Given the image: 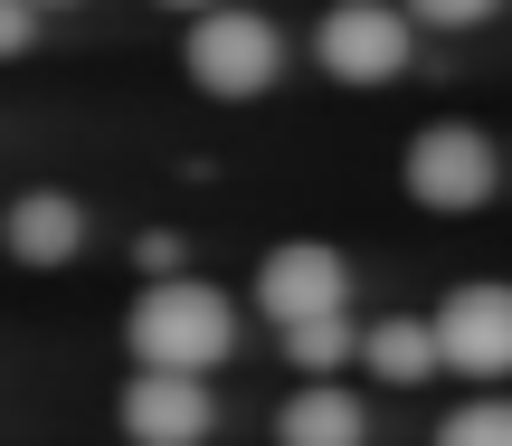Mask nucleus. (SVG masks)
I'll return each instance as SVG.
<instances>
[{
    "instance_id": "16",
    "label": "nucleus",
    "mask_w": 512,
    "mask_h": 446,
    "mask_svg": "<svg viewBox=\"0 0 512 446\" xmlns=\"http://www.w3.org/2000/svg\"><path fill=\"white\" fill-rule=\"evenodd\" d=\"M162 10H219V0H162Z\"/></svg>"
},
{
    "instance_id": "4",
    "label": "nucleus",
    "mask_w": 512,
    "mask_h": 446,
    "mask_svg": "<svg viewBox=\"0 0 512 446\" xmlns=\"http://www.w3.org/2000/svg\"><path fill=\"white\" fill-rule=\"evenodd\" d=\"M494 181H503V162L475 124H427L408 143V200L418 209H484Z\"/></svg>"
},
{
    "instance_id": "11",
    "label": "nucleus",
    "mask_w": 512,
    "mask_h": 446,
    "mask_svg": "<svg viewBox=\"0 0 512 446\" xmlns=\"http://www.w3.org/2000/svg\"><path fill=\"white\" fill-rule=\"evenodd\" d=\"M285 352L304 361V371H342V361L361 352V323H351V314H313V323H285Z\"/></svg>"
},
{
    "instance_id": "17",
    "label": "nucleus",
    "mask_w": 512,
    "mask_h": 446,
    "mask_svg": "<svg viewBox=\"0 0 512 446\" xmlns=\"http://www.w3.org/2000/svg\"><path fill=\"white\" fill-rule=\"evenodd\" d=\"M38 10H76V0H38Z\"/></svg>"
},
{
    "instance_id": "10",
    "label": "nucleus",
    "mask_w": 512,
    "mask_h": 446,
    "mask_svg": "<svg viewBox=\"0 0 512 446\" xmlns=\"http://www.w3.org/2000/svg\"><path fill=\"white\" fill-rule=\"evenodd\" d=\"M370 418L351 390H294L285 409H275V446H361Z\"/></svg>"
},
{
    "instance_id": "14",
    "label": "nucleus",
    "mask_w": 512,
    "mask_h": 446,
    "mask_svg": "<svg viewBox=\"0 0 512 446\" xmlns=\"http://www.w3.org/2000/svg\"><path fill=\"white\" fill-rule=\"evenodd\" d=\"M38 38V0H0V57H19Z\"/></svg>"
},
{
    "instance_id": "2",
    "label": "nucleus",
    "mask_w": 512,
    "mask_h": 446,
    "mask_svg": "<svg viewBox=\"0 0 512 446\" xmlns=\"http://www.w3.org/2000/svg\"><path fill=\"white\" fill-rule=\"evenodd\" d=\"M313 57H323V76H342V86H389V76L408 67V0L389 10V0H332L323 29H313Z\"/></svg>"
},
{
    "instance_id": "7",
    "label": "nucleus",
    "mask_w": 512,
    "mask_h": 446,
    "mask_svg": "<svg viewBox=\"0 0 512 446\" xmlns=\"http://www.w3.org/2000/svg\"><path fill=\"white\" fill-rule=\"evenodd\" d=\"M114 418H124V437H133V446H200L219 409H209L200 371H152V361H143Z\"/></svg>"
},
{
    "instance_id": "1",
    "label": "nucleus",
    "mask_w": 512,
    "mask_h": 446,
    "mask_svg": "<svg viewBox=\"0 0 512 446\" xmlns=\"http://www.w3.org/2000/svg\"><path fill=\"white\" fill-rule=\"evenodd\" d=\"M228 342H238V314H228L219 285L200 276H152L143 304H133V361L152 371H219Z\"/></svg>"
},
{
    "instance_id": "8",
    "label": "nucleus",
    "mask_w": 512,
    "mask_h": 446,
    "mask_svg": "<svg viewBox=\"0 0 512 446\" xmlns=\"http://www.w3.org/2000/svg\"><path fill=\"white\" fill-rule=\"evenodd\" d=\"M0 238H10L19 266H67L76 247H86V209H76L67 190H29V200H10Z\"/></svg>"
},
{
    "instance_id": "9",
    "label": "nucleus",
    "mask_w": 512,
    "mask_h": 446,
    "mask_svg": "<svg viewBox=\"0 0 512 446\" xmlns=\"http://www.w3.org/2000/svg\"><path fill=\"white\" fill-rule=\"evenodd\" d=\"M361 361H370V371H380V380H399V390H418V380H437L446 371V342H437V314H399V323H370V333H361Z\"/></svg>"
},
{
    "instance_id": "5",
    "label": "nucleus",
    "mask_w": 512,
    "mask_h": 446,
    "mask_svg": "<svg viewBox=\"0 0 512 446\" xmlns=\"http://www.w3.org/2000/svg\"><path fill=\"white\" fill-rule=\"evenodd\" d=\"M256 314H275V333L285 323H313V314H351V266L332 247H313V238L275 247L256 266Z\"/></svg>"
},
{
    "instance_id": "15",
    "label": "nucleus",
    "mask_w": 512,
    "mask_h": 446,
    "mask_svg": "<svg viewBox=\"0 0 512 446\" xmlns=\"http://www.w3.org/2000/svg\"><path fill=\"white\" fill-rule=\"evenodd\" d=\"M143 266L152 276H181V238H143Z\"/></svg>"
},
{
    "instance_id": "12",
    "label": "nucleus",
    "mask_w": 512,
    "mask_h": 446,
    "mask_svg": "<svg viewBox=\"0 0 512 446\" xmlns=\"http://www.w3.org/2000/svg\"><path fill=\"white\" fill-rule=\"evenodd\" d=\"M437 446H512V399H475L437 428Z\"/></svg>"
},
{
    "instance_id": "13",
    "label": "nucleus",
    "mask_w": 512,
    "mask_h": 446,
    "mask_svg": "<svg viewBox=\"0 0 512 446\" xmlns=\"http://www.w3.org/2000/svg\"><path fill=\"white\" fill-rule=\"evenodd\" d=\"M503 0H408V19H427V29H475V19H494Z\"/></svg>"
},
{
    "instance_id": "3",
    "label": "nucleus",
    "mask_w": 512,
    "mask_h": 446,
    "mask_svg": "<svg viewBox=\"0 0 512 446\" xmlns=\"http://www.w3.org/2000/svg\"><path fill=\"white\" fill-rule=\"evenodd\" d=\"M275 67H285V38L266 29L256 10H200L190 19V76H200L209 95H266Z\"/></svg>"
},
{
    "instance_id": "6",
    "label": "nucleus",
    "mask_w": 512,
    "mask_h": 446,
    "mask_svg": "<svg viewBox=\"0 0 512 446\" xmlns=\"http://www.w3.org/2000/svg\"><path fill=\"white\" fill-rule=\"evenodd\" d=\"M437 342H446V371L512 380V285H456L437 304Z\"/></svg>"
}]
</instances>
